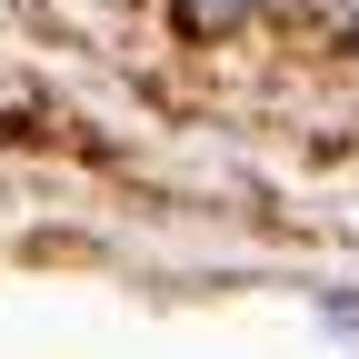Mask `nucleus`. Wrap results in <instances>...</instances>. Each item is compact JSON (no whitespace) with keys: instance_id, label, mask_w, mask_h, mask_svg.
Segmentation results:
<instances>
[{"instance_id":"nucleus-1","label":"nucleus","mask_w":359,"mask_h":359,"mask_svg":"<svg viewBox=\"0 0 359 359\" xmlns=\"http://www.w3.org/2000/svg\"><path fill=\"white\" fill-rule=\"evenodd\" d=\"M250 11H259V0H170V20L190 30V40H219V30H240Z\"/></svg>"},{"instance_id":"nucleus-2","label":"nucleus","mask_w":359,"mask_h":359,"mask_svg":"<svg viewBox=\"0 0 359 359\" xmlns=\"http://www.w3.org/2000/svg\"><path fill=\"white\" fill-rule=\"evenodd\" d=\"M259 11H269V20H309L320 0H259Z\"/></svg>"}]
</instances>
